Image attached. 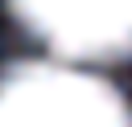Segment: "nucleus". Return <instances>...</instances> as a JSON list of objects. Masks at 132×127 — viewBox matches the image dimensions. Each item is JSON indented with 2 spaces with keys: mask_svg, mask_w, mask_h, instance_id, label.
<instances>
[{
  "mask_svg": "<svg viewBox=\"0 0 132 127\" xmlns=\"http://www.w3.org/2000/svg\"><path fill=\"white\" fill-rule=\"evenodd\" d=\"M0 127H132V107L82 66L29 57L0 70Z\"/></svg>",
  "mask_w": 132,
  "mask_h": 127,
  "instance_id": "obj_1",
  "label": "nucleus"
},
{
  "mask_svg": "<svg viewBox=\"0 0 132 127\" xmlns=\"http://www.w3.org/2000/svg\"><path fill=\"white\" fill-rule=\"evenodd\" d=\"M8 8L62 57L116 61L132 53V0H8Z\"/></svg>",
  "mask_w": 132,
  "mask_h": 127,
  "instance_id": "obj_2",
  "label": "nucleus"
}]
</instances>
